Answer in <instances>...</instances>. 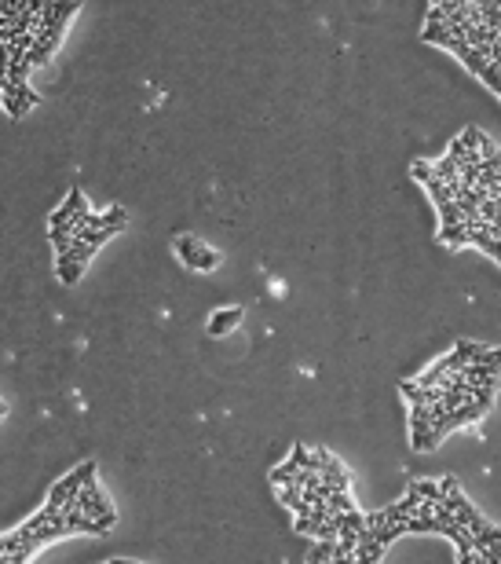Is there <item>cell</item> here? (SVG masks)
<instances>
[{"mask_svg": "<svg viewBox=\"0 0 501 564\" xmlns=\"http://www.w3.org/2000/svg\"><path fill=\"white\" fill-rule=\"evenodd\" d=\"M435 443H439V436H435L432 429H413L410 432V447H413V451H432Z\"/></svg>", "mask_w": 501, "mask_h": 564, "instance_id": "cell-10", "label": "cell"}, {"mask_svg": "<svg viewBox=\"0 0 501 564\" xmlns=\"http://www.w3.org/2000/svg\"><path fill=\"white\" fill-rule=\"evenodd\" d=\"M461 62H465V70L472 73V77H483V70H487V56H483V51L468 48L465 56H461Z\"/></svg>", "mask_w": 501, "mask_h": 564, "instance_id": "cell-8", "label": "cell"}, {"mask_svg": "<svg viewBox=\"0 0 501 564\" xmlns=\"http://www.w3.org/2000/svg\"><path fill=\"white\" fill-rule=\"evenodd\" d=\"M92 476H95V462H84V465H77V469H73L70 476H62V480H59V484H55V487H51V491H48V506L62 509V506H66L73 495L81 491L84 484L92 480Z\"/></svg>", "mask_w": 501, "mask_h": 564, "instance_id": "cell-1", "label": "cell"}, {"mask_svg": "<svg viewBox=\"0 0 501 564\" xmlns=\"http://www.w3.org/2000/svg\"><path fill=\"white\" fill-rule=\"evenodd\" d=\"M99 228H106V231H121V228H129V212H125L121 206H114V209H106V212H99Z\"/></svg>", "mask_w": 501, "mask_h": 564, "instance_id": "cell-7", "label": "cell"}, {"mask_svg": "<svg viewBox=\"0 0 501 564\" xmlns=\"http://www.w3.org/2000/svg\"><path fill=\"white\" fill-rule=\"evenodd\" d=\"M95 249H99V246H92V242H81V238H73V246H70V253H73L81 264H88V260L95 257Z\"/></svg>", "mask_w": 501, "mask_h": 564, "instance_id": "cell-17", "label": "cell"}, {"mask_svg": "<svg viewBox=\"0 0 501 564\" xmlns=\"http://www.w3.org/2000/svg\"><path fill=\"white\" fill-rule=\"evenodd\" d=\"M0 99H4V88H0Z\"/></svg>", "mask_w": 501, "mask_h": 564, "instance_id": "cell-24", "label": "cell"}, {"mask_svg": "<svg viewBox=\"0 0 501 564\" xmlns=\"http://www.w3.org/2000/svg\"><path fill=\"white\" fill-rule=\"evenodd\" d=\"M333 550H337V539H318V542H315V550L307 553V561H311V564L333 561Z\"/></svg>", "mask_w": 501, "mask_h": 564, "instance_id": "cell-9", "label": "cell"}, {"mask_svg": "<svg viewBox=\"0 0 501 564\" xmlns=\"http://www.w3.org/2000/svg\"><path fill=\"white\" fill-rule=\"evenodd\" d=\"M410 487H413L421 498H428V502H443V487L435 484V480H413Z\"/></svg>", "mask_w": 501, "mask_h": 564, "instance_id": "cell-13", "label": "cell"}, {"mask_svg": "<svg viewBox=\"0 0 501 564\" xmlns=\"http://www.w3.org/2000/svg\"><path fill=\"white\" fill-rule=\"evenodd\" d=\"M293 462L300 465V469H318V465H315V454L307 451L304 443H296V447H293Z\"/></svg>", "mask_w": 501, "mask_h": 564, "instance_id": "cell-18", "label": "cell"}, {"mask_svg": "<svg viewBox=\"0 0 501 564\" xmlns=\"http://www.w3.org/2000/svg\"><path fill=\"white\" fill-rule=\"evenodd\" d=\"M296 469H300V465H296L293 458H290V462H282V465H274V469H271V484H274V487H282V484H290Z\"/></svg>", "mask_w": 501, "mask_h": 564, "instance_id": "cell-14", "label": "cell"}, {"mask_svg": "<svg viewBox=\"0 0 501 564\" xmlns=\"http://www.w3.org/2000/svg\"><path fill=\"white\" fill-rule=\"evenodd\" d=\"M55 271H59V282L62 286H77V279L84 275V264L73 257V253H59V264H55Z\"/></svg>", "mask_w": 501, "mask_h": 564, "instance_id": "cell-4", "label": "cell"}, {"mask_svg": "<svg viewBox=\"0 0 501 564\" xmlns=\"http://www.w3.org/2000/svg\"><path fill=\"white\" fill-rule=\"evenodd\" d=\"M439 242L450 249H461V246H472V235H468V223L457 220V223H439Z\"/></svg>", "mask_w": 501, "mask_h": 564, "instance_id": "cell-3", "label": "cell"}, {"mask_svg": "<svg viewBox=\"0 0 501 564\" xmlns=\"http://www.w3.org/2000/svg\"><path fill=\"white\" fill-rule=\"evenodd\" d=\"M70 220H73V212L59 206L55 212H51V220H48V223H51V228H62V231H70Z\"/></svg>", "mask_w": 501, "mask_h": 564, "instance_id": "cell-19", "label": "cell"}, {"mask_svg": "<svg viewBox=\"0 0 501 564\" xmlns=\"http://www.w3.org/2000/svg\"><path fill=\"white\" fill-rule=\"evenodd\" d=\"M190 268H194V271H216V268H220V253L209 249L205 242H198V246H194V257H190Z\"/></svg>", "mask_w": 501, "mask_h": 564, "instance_id": "cell-6", "label": "cell"}, {"mask_svg": "<svg viewBox=\"0 0 501 564\" xmlns=\"http://www.w3.org/2000/svg\"><path fill=\"white\" fill-rule=\"evenodd\" d=\"M0 106L8 110V118H26V114L34 110V106H29L26 99H18V95H4V99H0Z\"/></svg>", "mask_w": 501, "mask_h": 564, "instance_id": "cell-12", "label": "cell"}, {"mask_svg": "<svg viewBox=\"0 0 501 564\" xmlns=\"http://www.w3.org/2000/svg\"><path fill=\"white\" fill-rule=\"evenodd\" d=\"M51 4V0H26V12H34V15H40L44 8Z\"/></svg>", "mask_w": 501, "mask_h": 564, "instance_id": "cell-21", "label": "cell"}, {"mask_svg": "<svg viewBox=\"0 0 501 564\" xmlns=\"http://www.w3.org/2000/svg\"><path fill=\"white\" fill-rule=\"evenodd\" d=\"M483 165H487V169H494V173H501V151L487 154V158H483Z\"/></svg>", "mask_w": 501, "mask_h": 564, "instance_id": "cell-20", "label": "cell"}, {"mask_svg": "<svg viewBox=\"0 0 501 564\" xmlns=\"http://www.w3.org/2000/svg\"><path fill=\"white\" fill-rule=\"evenodd\" d=\"M432 173L439 176L443 184H454V180H457V162L446 154V158H439V162H432Z\"/></svg>", "mask_w": 501, "mask_h": 564, "instance_id": "cell-11", "label": "cell"}, {"mask_svg": "<svg viewBox=\"0 0 501 564\" xmlns=\"http://www.w3.org/2000/svg\"><path fill=\"white\" fill-rule=\"evenodd\" d=\"M439 487H443V495H446V491H454V487H457V480H454V476H443Z\"/></svg>", "mask_w": 501, "mask_h": 564, "instance_id": "cell-22", "label": "cell"}, {"mask_svg": "<svg viewBox=\"0 0 501 564\" xmlns=\"http://www.w3.org/2000/svg\"><path fill=\"white\" fill-rule=\"evenodd\" d=\"M385 542L381 539H362L359 546H355V553H351V561H362V564H373V561H381L385 557Z\"/></svg>", "mask_w": 501, "mask_h": 564, "instance_id": "cell-5", "label": "cell"}, {"mask_svg": "<svg viewBox=\"0 0 501 564\" xmlns=\"http://www.w3.org/2000/svg\"><path fill=\"white\" fill-rule=\"evenodd\" d=\"M62 209H70V212H84V209H88V198H84V191L73 187L70 195H66V201H62Z\"/></svg>", "mask_w": 501, "mask_h": 564, "instance_id": "cell-16", "label": "cell"}, {"mask_svg": "<svg viewBox=\"0 0 501 564\" xmlns=\"http://www.w3.org/2000/svg\"><path fill=\"white\" fill-rule=\"evenodd\" d=\"M435 212H439V223H457V220H465L457 201H439V206H435Z\"/></svg>", "mask_w": 501, "mask_h": 564, "instance_id": "cell-15", "label": "cell"}, {"mask_svg": "<svg viewBox=\"0 0 501 564\" xmlns=\"http://www.w3.org/2000/svg\"><path fill=\"white\" fill-rule=\"evenodd\" d=\"M4 414H8V403H4V400H0V418H4Z\"/></svg>", "mask_w": 501, "mask_h": 564, "instance_id": "cell-23", "label": "cell"}, {"mask_svg": "<svg viewBox=\"0 0 501 564\" xmlns=\"http://www.w3.org/2000/svg\"><path fill=\"white\" fill-rule=\"evenodd\" d=\"M242 319H245L242 308H220V312H212V315H209V334H212V337L231 334V330L238 326Z\"/></svg>", "mask_w": 501, "mask_h": 564, "instance_id": "cell-2", "label": "cell"}]
</instances>
